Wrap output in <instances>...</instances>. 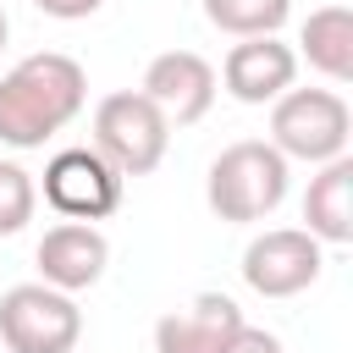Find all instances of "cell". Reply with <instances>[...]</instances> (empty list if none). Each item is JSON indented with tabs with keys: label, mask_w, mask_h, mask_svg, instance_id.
Listing matches in <instances>:
<instances>
[{
	"label": "cell",
	"mask_w": 353,
	"mask_h": 353,
	"mask_svg": "<svg viewBox=\"0 0 353 353\" xmlns=\"http://www.w3.org/2000/svg\"><path fill=\"white\" fill-rule=\"evenodd\" d=\"M88 105V77L72 55L39 50L22 55L0 77V143L11 149H44L61 127H72Z\"/></svg>",
	"instance_id": "cell-1"
},
{
	"label": "cell",
	"mask_w": 353,
	"mask_h": 353,
	"mask_svg": "<svg viewBox=\"0 0 353 353\" xmlns=\"http://www.w3.org/2000/svg\"><path fill=\"white\" fill-rule=\"evenodd\" d=\"M292 160H281V149L270 138H243V143H226L215 160H210V176H204V199L221 221L232 226H248V221H265L281 210L287 199V171Z\"/></svg>",
	"instance_id": "cell-2"
},
{
	"label": "cell",
	"mask_w": 353,
	"mask_h": 353,
	"mask_svg": "<svg viewBox=\"0 0 353 353\" xmlns=\"http://www.w3.org/2000/svg\"><path fill=\"white\" fill-rule=\"evenodd\" d=\"M347 138L353 116L336 88H287L281 99H270V143L281 149V160L325 165L347 154Z\"/></svg>",
	"instance_id": "cell-3"
},
{
	"label": "cell",
	"mask_w": 353,
	"mask_h": 353,
	"mask_svg": "<svg viewBox=\"0 0 353 353\" xmlns=\"http://www.w3.org/2000/svg\"><path fill=\"white\" fill-rule=\"evenodd\" d=\"M94 149L121 171V176H149L165 149H171V121L154 110L149 94L138 88H121V94H105L94 105Z\"/></svg>",
	"instance_id": "cell-4"
},
{
	"label": "cell",
	"mask_w": 353,
	"mask_h": 353,
	"mask_svg": "<svg viewBox=\"0 0 353 353\" xmlns=\"http://www.w3.org/2000/svg\"><path fill=\"white\" fill-rule=\"evenodd\" d=\"M83 336V309L50 281H17L0 292V342L6 353H72Z\"/></svg>",
	"instance_id": "cell-5"
},
{
	"label": "cell",
	"mask_w": 353,
	"mask_h": 353,
	"mask_svg": "<svg viewBox=\"0 0 353 353\" xmlns=\"http://www.w3.org/2000/svg\"><path fill=\"white\" fill-rule=\"evenodd\" d=\"M121 171L88 143V149H61L44 165V204L66 221H105L121 210Z\"/></svg>",
	"instance_id": "cell-6"
},
{
	"label": "cell",
	"mask_w": 353,
	"mask_h": 353,
	"mask_svg": "<svg viewBox=\"0 0 353 353\" xmlns=\"http://www.w3.org/2000/svg\"><path fill=\"white\" fill-rule=\"evenodd\" d=\"M325 243H314L303 226H270L243 248V281L259 298H298L320 281Z\"/></svg>",
	"instance_id": "cell-7"
},
{
	"label": "cell",
	"mask_w": 353,
	"mask_h": 353,
	"mask_svg": "<svg viewBox=\"0 0 353 353\" xmlns=\"http://www.w3.org/2000/svg\"><path fill=\"white\" fill-rule=\"evenodd\" d=\"M138 94L154 99V110L171 121V127H193L210 116L215 105V66L199 55V50H165L143 66V83Z\"/></svg>",
	"instance_id": "cell-8"
},
{
	"label": "cell",
	"mask_w": 353,
	"mask_h": 353,
	"mask_svg": "<svg viewBox=\"0 0 353 353\" xmlns=\"http://www.w3.org/2000/svg\"><path fill=\"white\" fill-rule=\"evenodd\" d=\"M298 77V50L281 44L276 33H259V39H237L221 61V88L237 99V105H270L292 88Z\"/></svg>",
	"instance_id": "cell-9"
},
{
	"label": "cell",
	"mask_w": 353,
	"mask_h": 353,
	"mask_svg": "<svg viewBox=\"0 0 353 353\" xmlns=\"http://www.w3.org/2000/svg\"><path fill=\"white\" fill-rule=\"evenodd\" d=\"M33 265H39V281H50L61 292H83V287H94L105 276L110 243H105V232L94 221H61V226H50L39 237Z\"/></svg>",
	"instance_id": "cell-10"
},
{
	"label": "cell",
	"mask_w": 353,
	"mask_h": 353,
	"mask_svg": "<svg viewBox=\"0 0 353 353\" xmlns=\"http://www.w3.org/2000/svg\"><path fill=\"white\" fill-rule=\"evenodd\" d=\"M243 325V309L226 292H199L188 309L154 320V353H221Z\"/></svg>",
	"instance_id": "cell-11"
},
{
	"label": "cell",
	"mask_w": 353,
	"mask_h": 353,
	"mask_svg": "<svg viewBox=\"0 0 353 353\" xmlns=\"http://www.w3.org/2000/svg\"><path fill=\"white\" fill-rule=\"evenodd\" d=\"M303 232L314 243H353V160L336 154L325 165H314L309 193H303Z\"/></svg>",
	"instance_id": "cell-12"
},
{
	"label": "cell",
	"mask_w": 353,
	"mask_h": 353,
	"mask_svg": "<svg viewBox=\"0 0 353 353\" xmlns=\"http://www.w3.org/2000/svg\"><path fill=\"white\" fill-rule=\"evenodd\" d=\"M298 55L331 77V83H347L353 77V11L347 6H320L309 11L303 33H298Z\"/></svg>",
	"instance_id": "cell-13"
},
{
	"label": "cell",
	"mask_w": 353,
	"mask_h": 353,
	"mask_svg": "<svg viewBox=\"0 0 353 353\" xmlns=\"http://www.w3.org/2000/svg\"><path fill=\"white\" fill-rule=\"evenodd\" d=\"M204 17L232 39H259L292 17V0H204Z\"/></svg>",
	"instance_id": "cell-14"
},
{
	"label": "cell",
	"mask_w": 353,
	"mask_h": 353,
	"mask_svg": "<svg viewBox=\"0 0 353 353\" xmlns=\"http://www.w3.org/2000/svg\"><path fill=\"white\" fill-rule=\"evenodd\" d=\"M39 210V188L17 160H0V237H17Z\"/></svg>",
	"instance_id": "cell-15"
},
{
	"label": "cell",
	"mask_w": 353,
	"mask_h": 353,
	"mask_svg": "<svg viewBox=\"0 0 353 353\" xmlns=\"http://www.w3.org/2000/svg\"><path fill=\"white\" fill-rule=\"evenodd\" d=\"M221 353H287V347H281V336H270V331H259V325H248V320H243V325H237V336H232Z\"/></svg>",
	"instance_id": "cell-16"
},
{
	"label": "cell",
	"mask_w": 353,
	"mask_h": 353,
	"mask_svg": "<svg viewBox=\"0 0 353 353\" xmlns=\"http://www.w3.org/2000/svg\"><path fill=\"white\" fill-rule=\"evenodd\" d=\"M44 17H55V22H83V17H94L105 0H33Z\"/></svg>",
	"instance_id": "cell-17"
},
{
	"label": "cell",
	"mask_w": 353,
	"mask_h": 353,
	"mask_svg": "<svg viewBox=\"0 0 353 353\" xmlns=\"http://www.w3.org/2000/svg\"><path fill=\"white\" fill-rule=\"evenodd\" d=\"M6 39H11V22H6V11H0V50H6Z\"/></svg>",
	"instance_id": "cell-18"
}]
</instances>
